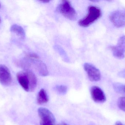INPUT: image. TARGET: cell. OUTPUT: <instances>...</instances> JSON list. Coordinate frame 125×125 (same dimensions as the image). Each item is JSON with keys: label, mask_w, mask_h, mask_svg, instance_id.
Returning <instances> with one entry per match:
<instances>
[{"label": "cell", "mask_w": 125, "mask_h": 125, "mask_svg": "<svg viewBox=\"0 0 125 125\" xmlns=\"http://www.w3.org/2000/svg\"><path fill=\"white\" fill-rule=\"evenodd\" d=\"M119 75L120 77L125 78V69L123 70L120 71L119 73Z\"/></svg>", "instance_id": "cell-15"}, {"label": "cell", "mask_w": 125, "mask_h": 125, "mask_svg": "<svg viewBox=\"0 0 125 125\" xmlns=\"http://www.w3.org/2000/svg\"><path fill=\"white\" fill-rule=\"evenodd\" d=\"M10 30L11 32L14 33L22 39L25 38V31L21 26L17 24H14L11 26Z\"/></svg>", "instance_id": "cell-12"}, {"label": "cell", "mask_w": 125, "mask_h": 125, "mask_svg": "<svg viewBox=\"0 0 125 125\" xmlns=\"http://www.w3.org/2000/svg\"><path fill=\"white\" fill-rule=\"evenodd\" d=\"M58 10L63 16L70 20H75L76 19V12L69 1H62L58 6Z\"/></svg>", "instance_id": "cell-2"}, {"label": "cell", "mask_w": 125, "mask_h": 125, "mask_svg": "<svg viewBox=\"0 0 125 125\" xmlns=\"http://www.w3.org/2000/svg\"><path fill=\"white\" fill-rule=\"evenodd\" d=\"M28 75L29 81V91L32 92L36 89L37 84V80L35 74L30 70H25Z\"/></svg>", "instance_id": "cell-10"}, {"label": "cell", "mask_w": 125, "mask_h": 125, "mask_svg": "<svg viewBox=\"0 0 125 125\" xmlns=\"http://www.w3.org/2000/svg\"><path fill=\"white\" fill-rule=\"evenodd\" d=\"M17 78L18 83L24 90L26 92L29 91V81L26 71L18 73Z\"/></svg>", "instance_id": "cell-9"}, {"label": "cell", "mask_w": 125, "mask_h": 125, "mask_svg": "<svg viewBox=\"0 0 125 125\" xmlns=\"http://www.w3.org/2000/svg\"><path fill=\"white\" fill-rule=\"evenodd\" d=\"M56 91L59 94H64L67 92V88L66 86L61 85L56 86Z\"/></svg>", "instance_id": "cell-14"}, {"label": "cell", "mask_w": 125, "mask_h": 125, "mask_svg": "<svg viewBox=\"0 0 125 125\" xmlns=\"http://www.w3.org/2000/svg\"><path fill=\"white\" fill-rule=\"evenodd\" d=\"M92 98L94 102L102 103L105 102L106 98L103 91L98 87H92L90 90Z\"/></svg>", "instance_id": "cell-8"}, {"label": "cell", "mask_w": 125, "mask_h": 125, "mask_svg": "<svg viewBox=\"0 0 125 125\" xmlns=\"http://www.w3.org/2000/svg\"><path fill=\"white\" fill-rule=\"evenodd\" d=\"M110 49L115 57L118 59H123L125 56V35L119 38L116 45L111 46Z\"/></svg>", "instance_id": "cell-5"}, {"label": "cell", "mask_w": 125, "mask_h": 125, "mask_svg": "<svg viewBox=\"0 0 125 125\" xmlns=\"http://www.w3.org/2000/svg\"><path fill=\"white\" fill-rule=\"evenodd\" d=\"M109 19L117 28L125 26V9L118 10L112 12L109 15Z\"/></svg>", "instance_id": "cell-4"}, {"label": "cell", "mask_w": 125, "mask_h": 125, "mask_svg": "<svg viewBox=\"0 0 125 125\" xmlns=\"http://www.w3.org/2000/svg\"><path fill=\"white\" fill-rule=\"evenodd\" d=\"M40 125H55V119L52 112L47 109L40 108L38 110Z\"/></svg>", "instance_id": "cell-3"}, {"label": "cell", "mask_w": 125, "mask_h": 125, "mask_svg": "<svg viewBox=\"0 0 125 125\" xmlns=\"http://www.w3.org/2000/svg\"><path fill=\"white\" fill-rule=\"evenodd\" d=\"M120 87H121V89H122V91H123L125 92V86H120Z\"/></svg>", "instance_id": "cell-16"}, {"label": "cell", "mask_w": 125, "mask_h": 125, "mask_svg": "<svg viewBox=\"0 0 125 125\" xmlns=\"http://www.w3.org/2000/svg\"><path fill=\"white\" fill-rule=\"evenodd\" d=\"M116 125H123L122 124V123H120V122H117L116 123Z\"/></svg>", "instance_id": "cell-19"}, {"label": "cell", "mask_w": 125, "mask_h": 125, "mask_svg": "<svg viewBox=\"0 0 125 125\" xmlns=\"http://www.w3.org/2000/svg\"><path fill=\"white\" fill-rule=\"evenodd\" d=\"M12 82L11 73L7 67L3 65H0V83L4 86H9Z\"/></svg>", "instance_id": "cell-7"}, {"label": "cell", "mask_w": 125, "mask_h": 125, "mask_svg": "<svg viewBox=\"0 0 125 125\" xmlns=\"http://www.w3.org/2000/svg\"><path fill=\"white\" fill-rule=\"evenodd\" d=\"M41 1L44 3H47L49 2L50 1L48 0H41Z\"/></svg>", "instance_id": "cell-18"}, {"label": "cell", "mask_w": 125, "mask_h": 125, "mask_svg": "<svg viewBox=\"0 0 125 125\" xmlns=\"http://www.w3.org/2000/svg\"><path fill=\"white\" fill-rule=\"evenodd\" d=\"M48 96L46 91L44 89H42L37 95V101L39 105L44 104L48 102Z\"/></svg>", "instance_id": "cell-11"}, {"label": "cell", "mask_w": 125, "mask_h": 125, "mask_svg": "<svg viewBox=\"0 0 125 125\" xmlns=\"http://www.w3.org/2000/svg\"><path fill=\"white\" fill-rule=\"evenodd\" d=\"M0 22H1V20H0Z\"/></svg>", "instance_id": "cell-20"}, {"label": "cell", "mask_w": 125, "mask_h": 125, "mask_svg": "<svg viewBox=\"0 0 125 125\" xmlns=\"http://www.w3.org/2000/svg\"><path fill=\"white\" fill-rule=\"evenodd\" d=\"M84 69L87 73L89 79L91 81H97L100 80V72L93 65L90 63H85L84 64Z\"/></svg>", "instance_id": "cell-6"}, {"label": "cell", "mask_w": 125, "mask_h": 125, "mask_svg": "<svg viewBox=\"0 0 125 125\" xmlns=\"http://www.w3.org/2000/svg\"></svg>", "instance_id": "cell-21"}, {"label": "cell", "mask_w": 125, "mask_h": 125, "mask_svg": "<svg viewBox=\"0 0 125 125\" xmlns=\"http://www.w3.org/2000/svg\"><path fill=\"white\" fill-rule=\"evenodd\" d=\"M101 14L100 8L95 6H89L88 9V14L79 21L78 24L82 27H88L99 19Z\"/></svg>", "instance_id": "cell-1"}, {"label": "cell", "mask_w": 125, "mask_h": 125, "mask_svg": "<svg viewBox=\"0 0 125 125\" xmlns=\"http://www.w3.org/2000/svg\"><path fill=\"white\" fill-rule=\"evenodd\" d=\"M117 105L122 111L125 112V97H121L117 101Z\"/></svg>", "instance_id": "cell-13"}, {"label": "cell", "mask_w": 125, "mask_h": 125, "mask_svg": "<svg viewBox=\"0 0 125 125\" xmlns=\"http://www.w3.org/2000/svg\"><path fill=\"white\" fill-rule=\"evenodd\" d=\"M57 125H69L65 123H59Z\"/></svg>", "instance_id": "cell-17"}]
</instances>
